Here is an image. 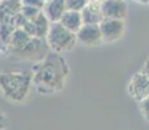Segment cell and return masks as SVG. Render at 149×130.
Returning a JSON list of instances; mask_svg holds the SVG:
<instances>
[{
  "mask_svg": "<svg viewBox=\"0 0 149 130\" xmlns=\"http://www.w3.org/2000/svg\"><path fill=\"white\" fill-rule=\"evenodd\" d=\"M68 74L67 61L59 54L50 52L31 68V82L42 94L56 92L64 87Z\"/></svg>",
  "mask_w": 149,
  "mask_h": 130,
  "instance_id": "6da1fadb",
  "label": "cell"
},
{
  "mask_svg": "<svg viewBox=\"0 0 149 130\" xmlns=\"http://www.w3.org/2000/svg\"><path fill=\"white\" fill-rule=\"evenodd\" d=\"M31 85V72L4 70L0 73V92L9 102H24L29 95Z\"/></svg>",
  "mask_w": 149,
  "mask_h": 130,
  "instance_id": "7a4b0ae2",
  "label": "cell"
},
{
  "mask_svg": "<svg viewBox=\"0 0 149 130\" xmlns=\"http://www.w3.org/2000/svg\"><path fill=\"white\" fill-rule=\"evenodd\" d=\"M76 41H77L76 34L68 31L59 22L50 23L49 31H47L46 35V42L52 52L60 55L63 52L70 51L74 46Z\"/></svg>",
  "mask_w": 149,
  "mask_h": 130,
  "instance_id": "3957f363",
  "label": "cell"
},
{
  "mask_svg": "<svg viewBox=\"0 0 149 130\" xmlns=\"http://www.w3.org/2000/svg\"><path fill=\"white\" fill-rule=\"evenodd\" d=\"M76 38L86 46H98L102 41L100 25H82L76 33Z\"/></svg>",
  "mask_w": 149,
  "mask_h": 130,
  "instance_id": "277c9868",
  "label": "cell"
},
{
  "mask_svg": "<svg viewBox=\"0 0 149 130\" xmlns=\"http://www.w3.org/2000/svg\"><path fill=\"white\" fill-rule=\"evenodd\" d=\"M84 25H100L102 21V9L98 1H89L88 5L80 12Z\"/></svg>",
  "mask_w": 149,
  "mask_h": 130,
  "instance_id": "5b68a950",
  "label": "cell"
},
{
  "mask_svg": "<svg viewBox=\"0 0 149 130\" xmlns=\"http://www.w3.org/2000/svg\"><path fill=\"white\" fill-rule=\"evenodd\" d=\"M42 12L50 21V23L59 22L65 12V1L64 0H49L45 3Z\"/></svg>",
  "mask_w": 149,
  "mask_h": 130,
  "instance_id": "8992f818",
  "label": "cell"
},
{
  "mask_svg": "<svg viewBox=\"0 0 149 130\" xmlns=\"http://www.w3.org/2000/svg\"><path fill=\"white\" fill-rule=\"evenodd\" d=\"M59 23L64 29H67L68 31H71L73 34H76L81 29V26L84 25L80 12H71V10H65L63 17L60 18Z\"/></svg>",
  "mask_w": 149,
  "mask_h": 130,
  "instance_id": "52a82bcc",
  "label": "cell"
},
{
  "mask_svg": "<svg viewBox=\"0 0 149 130\" xmlns=\"http://www.w3.org/2000/svg\"><path fill=\"white\" fill-rule=\"evenodd\" d=\"M31 39L33 38L29 36L22 29H16V30H13L10 39H9V50L18 51V50L24 48Z\"/></svg>",
  "mask_w": 149,
  "mask_h": 130,
  "instance_id": "ba28073f",
  "label": "cell"
},
{
  "mask_svg": "<svg viewBox=\"0 0 149 130\" xmlns=\"http://www.w3.org/2000/svg\"><path fill=\"white\" fill-rule=\"evenodd\" d=\"M116 26H118L116 20H103L100 23V30H101L102 39H105V41L115 39L118 36L116 35Z\"/></svg>",
  "mask_w": 149,
  "mask_h": 130,
  "instance_id": "9c48e42d",
  "label": "cell"
},
{
  "mask_svg": "<svg viewBox=\"0 0 149 130\" xmlns=\"http://www.w3.org/2000/svg\"><path fill=\"white\" fill-rule=\"evenodd\" d=\"M36 28V34H37V39H42V38H46L47 35V31H49L50 28V21L46 18V16L43 14V12L36 18V20L31 21Z\"/></svg>",
  "mask_w": 149,
  "mask_h": 130,
  "instance_id": "30bf717a",
  "label": "cell"
},
{
  "mask_svg": "<svg viewBox=\"0 0 149 130\" xmlns=\"http://www.w3.org/2000/svg\"><path fill=\"white\" fill-rule=\"evenodd\" d=\"M65 1V10L71 12H81L88 5V0H64Z\"/></svg>",
  "mask_w": 149,
  "mask_h": 130,
  "instance_id": "8fae6325",
  "label": "cell"
},
{
  "mask_svg": "<svg viewBox=\"0 0 149 130\" xmlns=\"http://www.w3.org/2000/svg\"><path fill=\"white\" fill-rule=\"evenodd\" d=\"M20 13H21V14H22L28 21H33V20H36V18L38 17L39 14H41L42 10H41V9H37V8L24 7V5H22V7H21Z\"/></svg>",
  "mask_w": 149,
  "mask_h": 130,
  "instance_id": "7c38bea8",
  "label": "cell"
},
{
  "mask_svg": "<svg viewBox=\"0 0 149 130\" xmlns=\"http://www.w3.org/2000/svg\"><path fill=\"white\" fill-rule=\"evenodd\" d=\"M21 4L24 7H31V8H37V9H41V10L45 7L43 0H21Z\"/></svg>",
  "mask_w": 149,
  "mask_h": 130,
  "instance_id": "4fadbf2b",
  "label": "cell"
},
{
  "mask_svg": "<svg viewBox=\"0 0 149 130\" xmlns=\"http://www.w3.org/2000/svg\"><path fill=\"white\" fill-rule=\"evenodd\" d=\"M4 128H5V115L0 109V130H4Z\"/></svg>",
  "mask_w": 149,
  "mask_h": 130,
  "instance_id": "5bb4252c",
  "label": "cell"
},
{
  "mask_svg": "<svg viewBox=\"0 0 149 130\" xmlns=\"http://www.w3.org/2000/svg\"><path fill=\"white\" fill-rule=\"evenodd\" d=\"M0 1H13V3H21V0H0Z\"/></svg>",
  "mask_w": 149,
  "mask_h": 130,
  "instance_id": "9a60e30c",
  "label": "cell"
},
{
  "mask_svg": "<svg viewBox=\"0 0 149 130\" xmlns=\"http://www.w3.org/2000/svg\"><path fill=\"white\" fill-rule=\"evenodd\" d=\"M88 1H98V0H88Z\"/></svg>",
  "mask_w": 149,
  "mask_h": 130,
  "instance_id": "2e32d148",
  "label": "cell"
},
{
  "mask_svg": "<svg viewBox=\"0 0 149 130\" xmlns=\"http://www.w3.org/2000/svg\"><path fill=\"white\" fill-rule=\"evenodd\" d=\"M43 1H45V3H46V1H49V0H43Z\"/></svg>",
  "mask_w": 149,
  "mask_h": 130,
  "instance_id": "e0dca14e",
  "label": "cell"
}]
</instances>
